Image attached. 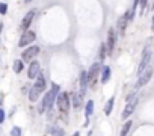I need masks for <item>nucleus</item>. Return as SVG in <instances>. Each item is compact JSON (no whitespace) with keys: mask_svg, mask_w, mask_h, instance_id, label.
I'll use <instances>...</instances> for the list:
<instances>
[{"mask_svg":"<svg viewBox=\"0 0 154 136\" xmlns=\"http://www.w3.org/2000/svg\"><path fill=\"white\" fill-rule=\"evenodd\" d=\"M45 77L42 76V74H39V76L36 77V82H35V85L32 86V89L29 92V100L32 101V103H35V101L38 100L39 97V94L44 92L45 91Z\"/></svg>","mask_w":154,"mask_h":136,"instance_id":"1","label":"nucleus"},{"mask_svg":"<svg viewBox=\"0 0 154 136\" xmlns=\"http://www.w3.org/2000/svg\"><path fill=\"white\" fill-rule=\"evenodd\" d=\"M57 95H59V86H57L56 83H53V85H51V89L45 94V97H44V100H42L41 112L45 111V109H50V107L53 106V103H55L56 98H57Z\"/></svg>","mask_w":154,"mask_h":136,"instance_id":"2","label":"nucleus"},{"mask_svg":"<svg viewBox=\"0 0 154 136\" xmlns=\"http://www.w3.org/2000/svg\"><path fill=\"white\" fill-rule=\"evenodd\" d=\"M56 104L61 113H68L70 111V94L68 92H59L56 98Z\"/></svg>","mask_w":154,"mask_h":136,"instance_id":"3","label":"nucleus"},{"mask_svg":"<svg viewBox=\"0 0 154 136\" xmlns=\"http://www.w3.org/2000/svg\"><path fill=\"white\" fill-rule=\"evenodd\" d=\"M150 60H151V50L150 49H145L144 50V54H142V59H140V64H139V68H138V73H139V76L142 74L146 68H148L150 65Z\"/></svg>","mask_w":154,"mask_h":136,"instance_id":"4","label":"nucleus"},{"mask_svg":"<svg viewBox=\"0 0 154 136\" xmlns=\"http://www.w3.org/2000/svg\"><path fill=\"white\" fill-rule=\"evenodd\" d=\"M100 64L95 62L92 67H91V70L88 71V80H89V85L92 88H95V83H97V77H98V73H100Z\"/></svg>","mask_w":154,"mask_h":136,"instance_id":"5","label":"nucleus"},{"mask_svg":"<svg viewBox=\"0 0 154 136\" xmlns=\"http://www.w3.org/2000/svg\"><path fill=\"white\" fill-rule=\"evenodd\" d=\"M35 38H36L35 32H32V30H26V32H23L21 38H20V43H18V45H20V47H26V45L32 44L33 41H35Z\"/></svg>","mask_w":154,"mask_h":136,"instance_id":"6","label":"nucleus"},{"mask_svg":"<svg viewBox=\"0 0 154 136\" xmlns=\"http://www.w3.org/2000/svg\"><path fill=\"white\" fill-rule=\"evenodd\" d=\"M38 53H39V47L38 45H32V47H29L27 50H24L21 53V58H23L24 62H30V60L35 58Z\"/></svg>","mask_w":154,"mask_h":136,"instance_id":"7","label":"nucleus"},{"mask_svg":"<svg viewBox=\"0 0 154 136\" xmlns=\"http://www.w3.org/2000/svg\"><path fill=\"white\" fill-rule=\"evenodd\" d=\"M151 76H153V68L151 67H148L146 70L140 74L139 76V80H138V86L136 88H140V86H144V85H146L150 82V79H151Z\"/></svg>","mask_w":154,"mask_h":136,"instance_id":"8","label":"nucleus"},{"mask_svg":"<svg viewBox=\"0 0 154 136\" xmlns=\"http://www.w3.org/2000/svg\"><path fill=\"white\" fill-rule=\"evenodd\" d=\"M115 43H116V33H115V29H109V33H107V54H112L113 52V47H115Z\"/></svg>","mask_w":154,"mask_h":136,"instance_id":"9","label":"nucleus"},{"mask_svg":"<svg viewBox=\"0 0 154 136\" xmlns=\"http://www.w3.org/2000/svg\"><path fill=\"white\" fill-rule=\"evenodd\" d=\"M136 106H138V98H133L131 101H129V103H127V106L124 107V111H123V118H124V120L129 118L130 115L135 112Z\"/></svg>","mask_w":154,"mask_h":136,"instance_id":"10","label":"nucleus"},{"mask_svg":"<svg viewBox=\"0 0 154 136\" xmlns=\"http://www.w3.org/2000/svg\"><path fill=\"white\" fill-rule=\"evenodd\" d=\"M33 17H35V11H29V12L24 15L23 21H21V30H23V32L29 30V26L32 24V20H33Z\"/></svg>","mask_w":154,"mask_h":136,"instance_id":"11","label":"nucleus"},{"mask_svg":"<svg viewBox=\"0 0 154 136\" xmlns=\"http://www.w3.org/2000/svg\"><path fill=\"white\" fill-rule=\"evenodd\" d=\"M89 85V80H88V71H82L80 73V94L85 95L86 94V88Z\"/></svg>","mask_w":154,"mask_h":136,"instance_id":"12","label":"nucleus"},{"mask_svg":"<svg viewBox=\"0 0 154 136\" xmlns=\"http://www.w3.org/2000/svg\"><path fill=\"white\" fill-rule=\"evenodd\" d=\"M39 62H32L30 65H29V73H27V76H29V79H35V77H38L39 76Z\"/></svg>","mask_w":154,"mask_h":136,"instance_id":"13","label":"nucleus"},{"mask_svg":"<svg viewBox=\"0 0 154 136\" xmlns=\"http://www.w3.org/2000/svg\"><path fill=\"white\" fill-rule=\"evenodd\" d=\"M82 100H83L82 94H74L73 95V106H74L76 109H80L82 107Z\"/></svg>","mask_w":154,"mask_h":136,"instance_id":"14","label":"nucleus"},{"mask_svg":"<svg viewBox=\"0 0 154 136\" xmlns=\"http://www.w3.org/2000/svg\"><path fill=\"white\" fill-rule=\"evenodd\" d=\"M109 79H110V68L109 67H104L103 68V73H101V83H107Z\"/></svg>","mask_w":154,"mask_h":136,"instance_id":"15","label":"nucleus"},{"mask_svg":"<svg viewBox=\"0 0 154 136\" xmlns=\"http://www.w3.org/2000/svg\"><path fill=\"white\" fill-rule=\"evenodd\" d=\"M92 113H94V101L89 100L88 103H86V107H85V115H86V118H89Z\"/></svg>","mask_w":154,"mask_h":136,"instance_id":"16","label":"nucleus"},{"mask_svg":"<svg viewBox=\"0 0 154 136\" xmlns=\"http://www.w3.org/2000/svg\"><path fill=\"white\" fill-rule=\"evenodd\" d=\"M113 103H115V98H113V97L107 100V103H106V106H104V113H106V115H110V113H112Z\"/></svg>","mask_w":154,"mask_h":136,"instance_id":"17","label":"nucleus"},{"mask_svg":"<svg viewBox=\"0 0 154 136\" xmlns=\"http://www.w3.org/2000/svg\"><path fill=\"white\" fill-rule=\"evenodd\" d=\"M131 126H133L131 121H125V124H124L123 128H121V133H119V136H127V133H129V130L131 128Z\"/></svg>","mask_w":154,"mask_h":136,"instance_id":"18","label":"nucleus"},{"mask_svg":"<svg viewBox=\"0 0 154 136\" xmlns=\"http://www.w3.org/2000/svg\"><path fill=\"white\" fill-rule=\"evenodd\" d=\"M51 136H65V132L59 127H53L51 128Z\"/></svg>","mask_w":154,"mask_h":136,"instance_id":"19","label":"nucleus"},{"mask_svg":"<svg viewBox=\"0 0 154 136\" xmlns=\"http://www.w3.org/2000/svg\"><path fill=\"white\" fill-rule=\"evenodd\" d=\"M21 70H23V60H15L14 62V71L21 73Z\"/></svg>","mask_w":154,"mask_h":136,"instance_id":"20","label":"nucleus"},{"mask_svg":"<svg viewBox=\"0 0 154 136\" xmlns=\"http://www.w3.org/2000/svg\"><path fill=\"white\" fill-rule=\"evenodd\" d=\"M106 47H107L106 43H103L101 45H100V59H101V60L106 58Z\"/></svg>","mask_w":154,"mask_h":136,"instance_id":"21","label":"nucleus"},{"mask_svg":"<svg viewBox=\"0 0 154 136\" xmlns=\"http://www.w3.org/2000/svg\"><path fill=\"white\" fill-rule=\"evenodd\" d=\"M11 136H21V128H20V127H14L11 130Z\"/></svg>","mask_w":154,"mask_h":136,"instance_id":"22","label":"nucleus"},{"mask_svg":"<svg viewBox=\"0 0 154 136\" xmlns=\"http://www.w3.org/2000/svg\"><path fill=\"white\" fill-rule=\"evenodd\" d=\"M146 5H148V0H139V6H140V12L144 14L145 8H146Z\"/></svg>","mask_w":154,"mask_h":136,"instance_id":"23","label":"nucleus"},{"mask_svg":"<svg viewBox=\"0 0 154 136\" xmlns=\"http://www.w3.org/2000/svg\"><path fill=\"white\" fill-rule=\"evenodd\" d=\"M6 11H8V5H6V3H0V14L5 15Z\"/></svg>","mask_w":154,"mask_h":136,"instance_id":"24","label":"nucleus"},{"mask_svg":"<svg viewBox=\"0 0 154 136\" xmlns=\"http://www.w3.org/2000/svg\"><path fill=\"white\" fill-rule=\"evenodd\" d=\"M3 121H5V111H3V109H0V124H2Z\"/></svg>","mask_w":154,"mask_h":136,"instance_id":"25","label":"nucleus"},{"mask_svg":"<svg viewBox=\"0 0 154 136\" xmlns=\"http://www.w3.org/2000/svg\"><path fill=\"white\" fill-rule=\"evenodd\" d=\"M3 103V101H2V94H0V104H2Z\"/></svg>","mask_w":154,"mask_h":136,"instance_id":"26","label":"nucleus"},{"mask_svg":"<svg viewBox=\"0 0 154 136\" xmlns=\"http://www.w3.org/2000/svg\"><path fill=\"white\" fill-rule=\"evenodd\" d=\"M74 136H80V135H79V132H76V133H74Z\"/></svg>","mask_w":154,"mask_h":136,"instance_id":"27","label":"nucleus"},{"mask_svg":"<svg viewBox=\"0 0 154 136\" xmlns=\"http://www.w3.org/2000/svg\"><path fill=\"white\" fill-rule=\"evenodd\" d=\"M24 2H26V3H29V2H32V0H24Z\"/></svg>","mask_w":154,"mask_h":136,"instance_id":"28","label":"nucleus"}]
</instances>
